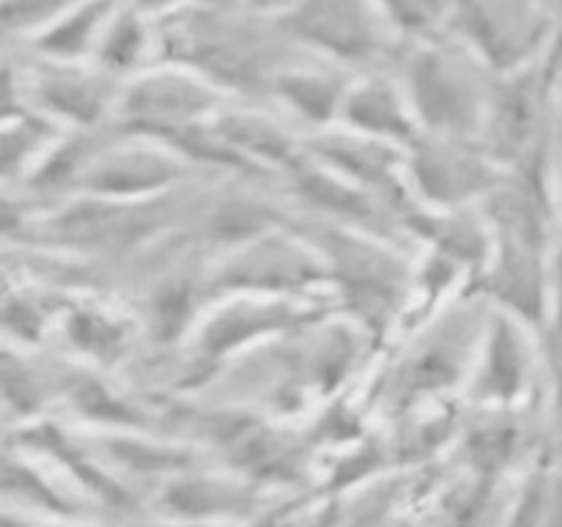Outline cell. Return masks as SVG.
Here are the masks:
<instances>
[{
  "instance_id": "cell-1",
  "label": "cell",
  "mask_w": 562,
  "mask_h": 527,
  "mask_svg": "<svg viewBox=\"0 0 562 527\" xmlns=\"http://www.w3.org/2000/svg\"><path fill=\"white\" fill-rule=\"evenodd\" d=\"M554 5H558V9L562 11V0H554Z\"/></svg>"
}]
</instances>
